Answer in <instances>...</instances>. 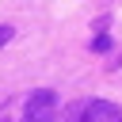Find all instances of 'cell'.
Here are the masks:
<instances>
[{
  "instance_id": "1",
  "label": "cell",
  "mask_w": 122,
  "mask_h": 122,
  "mask_svg": "<svg viewBox=\"0 0 122 122\" xmlns=\"http://www.w3.org/2000/svg\"><path fill=\"white\" fill-rule=\"evenodd\" d=\"M53 107H57V95L50 88H38V92L27 95V107H23L19 122H53Z\"/></svg>"
},
{
  "instance_id": "2",
  "label": "cell",
  "mask_w": 122,
  "mask_h": 122,
  "mask_svg": "<svg viewBox=\"0 0 122 122\" xmlns=\"http://www.w3.org/2000/svg\"><path fill=\"white\" fill-rule=\"evenodd\" d=\"M72 122H122V107L111 99H88L80 111H72Z\"/></svg>"
},
{
  "instance_id": "3",
  "label": "cell",
  "mask_w": 122,
  "mask_h": 122,
  "mask_svg": "<svg viewBox=\"0 0 122 122\" xmlns=\"http://www.w3.org/2000/svg\"><path fill=\"white\" fill-rule=\"evenodd\" d=\"M15 38V27H8V23H0V46H8Z\"/></svg>"
},
{
  "instance_id": "4",
  "label": "cell",
  "mask_w": 122,
  "mask_h": 122,
  "mask_svg": "<svg viewBox=\"0 0 122 122\" xmlns=\"http://www.w3.org/2000/svg\"><path fill=\"white\" fill-rule=\"evenodd\" d=\"M107 46H111V34H99V38H95V42H92V50H99V53H103V50H107Z\"/></svg>"
}]
</instances>
